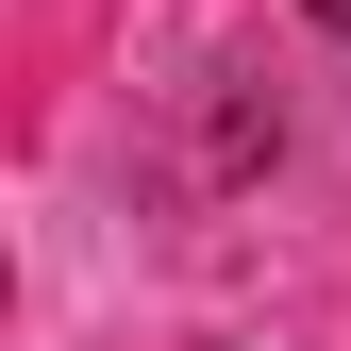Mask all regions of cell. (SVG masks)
I'll return each instance as SVG.
<instances>
[{
  "label": "cell",
  "instance_id": "cell-1",
  "mask_svg": "<svg viewBox=\"0 0 351 351\" xmlns=\"http://www.w3.org/2000/svg\"><path fill=\"white\" fill-rule=\"evenodd\" d=\"M301 17H318V34H351V0H301Z\"/></svg>",
  "mask_w": 351,
  "mask_h": 351
}]
</instances>
